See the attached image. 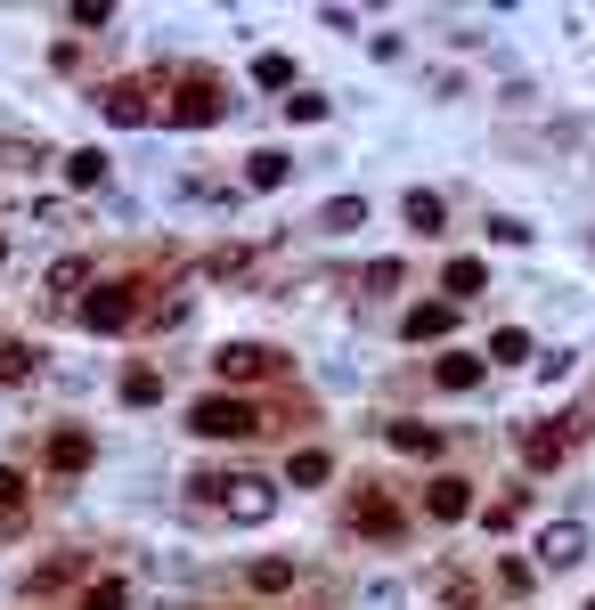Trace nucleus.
<instances>
[{
    "label": "nucleus",
    "mask_w": 595,
    "mask_h": 610,
    "mask_svg": "<svg viewBox=\"0 0 595 610\" xmlns=\"http://www.w3.org/2000/svg\"><path fill=\"white\" fill-rule=\"evenodd\" d=\"M188 424H196L204 439H245V432L261 424V415L245 407V399H196V415H188Z\"/></svg>",
    "instance_id": "f257e3e1"
},
{
    "label": "nucleus",
    "mask_w": 595,
    "mask_h": 610,
    "mask_svg": "<svg viewBox=\"0 0 595 610\" xmlns=\"http://www.w3.org/2000/svg\"><path fill=\"white\" fill-rule=\"evenodd\" d=\"M213 489H229V497H220V513H229V521H261L278 504L270 480H213Z\"/></svg>",
    "instance_id": "f03ea898"
},
{
    "label": "nucleus",
    "mask_w": 595,
    "mask_h": 610,
    "mask_svg": "<svg viewBox=\"0 0 595 610\" xmlns=\"http://www.w3.org/2000/svg\"><path fill=\"white\" fill-rule=\"evenodd\" d=\"M220 374H229V383H253V374H270V350H253V342L220 350Z\"/></svg>",
    "instance_id": "7ed1b4c3"
},
{
    "label": "nucleus",
    "mask_w": 595,
    "mask_h": 610,
    "mask_svg": "<svg viewBox=\"0 0 595 610\" xmlns=\"http://www.w3.org/2000/svg\"><path fill=\"white\" fill-rule=\"evenodd\" d=\"M351 521H359L367 537H392V530H400V513H392L383 497H351Z\"/></svg>",
    "instance_id": "20e7f679"
},
{
    "label": "nucleus",
    "mask_w": 595,
    "mask_h": 610,
    "mask_svg": "<svg viewBox=\"0 0 595 610\" xmlns=\"http://www.w3.org/2000/svg\"><path fill=\"white\" fill-rule=\"evenodd\" d=\"M448 318H457L448 302H424V309H408V334H416V342H433V334H448Z\"/></svg>",
    "instance_id": "39448f33"
},
{
    "label": "nucleus",
    "mask_w": 595,
    "mask_h": 610,
    "mask_svg": "<svg viewBox=\"0 0 595 610\" xmlns=\"http://www.w3.org/2000/svg\"><path fill=\"white\" fill-rule=\"evenodd\" d=\"M580 545H587V537L571 530V521H555V530L539 537V554H547V562H580Z\"/></svg>",
    "instance_id": "423d86ee"
},
{
    "label": "nucleus",
    "mask_w": 595,
    "mask_h": 610,
    "mask_svg": "<svg viewBox=\"0 0 595 610\" xmlns=\"http://www.w3.org/2000/svg\"><path fill=\"white\" fill-rule=\"evenodd\" d=\"M82 318H90L98 334H115L122 318H131V302H122V293H98V302H90V309H82Z\"/></svg>",
    "instance_id": "0eeeda50"
},
{
    "label": "nucleus",
    "mask_w": 595,
    "mask_h": 610,
    "mask_svg": "<svg viewBox=\"0 0 595 610\" xmlns=\"http://www.w3.org/2000/svg\"><path fill=\"white\" fill-rule=\"evenodd\" d=\"M433 513H441V521L465 513V480H433Z\"/></svg>",
    "instance_id": "6e6552de"
},
{
    "label": "nucleus",
    "mask_w": 595,
    "mask_h": 610,
    "mask_svg": "<svg viewBox=\"0 0 595 610\" xmlns=\"http://www.w3.org/2000/svg\"><path fill=\"white\" fill-rule=\"evenodd\" d=\"M0 513H9V521L25 513V472H9V465H0Z\"/></svg>",
    "instance_id": "1a4fd4ad"
},
{
    "label": "nucleus",
    "mask_w": 595,
    "mask_h": 610,
    "mask_svg": "<svg viewBox=\"0 0 595 610\" xmlns=\"http://www.w3.org/2000/svg\"><path fill=\"white\" fill-rule=\"evenodd\" d=\"M474 374H482V359H465V350H457V359H441V383H448V391H465Z\"/></svg>",
    "instance_id": "9d476101"
},
{
    "label": "nucleus",
    "mask_w": 595,
    "mask_h": 610,
    "mask_svg": "<svg viewBox=\"0 0 595 610\" xmlns=\"http://www.w3.org/2000/svg\"><path fill=\"white\" fill-rule=\"evenodd\" d=\"M50 456H57V465H66V472H74V465H90V439H82V432H66V439H57V448H50Z\"/></svg>",
    "instance_id": "9b49d317"
},
{
    "label": "nucleus",
    "mask_w": 595,
    "mask_h": 610,
    "mask_svg": "<svg viewBox=\"0 0 595 610\" xmlns=\"http://www.w3.org/2000/svg\"><path fill=\"white\" fill-rule=\"evenodd\" d=\"M107 115H115V122H139V115H148V98H139V90H115Z\"/></svg>",
    "instance_id": "f8f14e48"
},
{
    "label": "nucleus",
    "mask_w": 595,
    "mask_h": 610,
    "mask_svg": "<svg viewBox=\"0 0 595 610\" xmlns=\"http://www.w3.org/2000/svg\"><path fill=\"white\" fill-rule=\"evenodd\" d=\"M82 610H122V586H115V578H98L90 595H82Z\"/></svg>",
    "instance_id": "ddd939ff"
},
{
    "label": "nucleus",
    "mask_w": 595,
    "mask_h": 610,
    "mask_svg": "<svg viewBox=\"0 0 595 610\" xmlns=\"http://www.w3.org/2000/svg\"><path fill=\"white\" fill-rule=\"evenodd\" d=\"M285 179V155H278V146H270V155H253V187H278Z\"/></svg>",
    "instance_id": "4468645a"
},
{
    "label": "nucleus",
    "mask_w": 595,
    "mask_h": 610,
    "mask_svg": "<svg viewBox=\"0 0 595 610\" xmlns=\"http://www.w3.org/2000/svg\"><path fill=\"white\" fill-rule=\"evenodd\" d=\"M522 456H530V465H555V456H563V439H555V432H539V439H522Z\"/></svg>",
    "instance_id": "2eb2a0df"
},
{
    "label": "nucleus",
    "mask_w": 595,
    "mask_h": 610,
    "mask_svg": "<svg viewBox=\"0 0 595 610\" xmlns=\"http://www.w3.org/2000/svg\"><path fill=\"white\" fill-rule=\"evenodd\" d=\"M392 448H408V456H433V448H441V439H433V432H416V424H408V432H392Z\"/></svg>",
    "instance_id": "dca6fc26"
},
{
    "label": "nucleus",
    "mask_w": 595,
    "mask_h": 610,
    "mask_svg": "<svg viewBox=\"0 0 595 610\" xmlns=\"http://www.w3.org/2000/svg\"><path fill=\"white\" fill-rule=\"evenodd\" d=\"M155 391H163V383H155L148 367H131V374H122V399H155Z\"/></svg>",
    "instance_id": "f3484780"
},
{
    "label": "nucleus",
    "mask_w": 595,
    "mask_h": 610,
    "mask_svg": "<svg viewBox=\"0 0 595 610\" xmlns=\"http://www.w3.org/2000/svg\"><path fill=\"white\" fill-rule=\"evenodd\" d=\"M587 610H595V602H587Z\"/></svg>",
    "instance_id": "a211bd4d"
}]
</instances>
